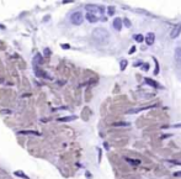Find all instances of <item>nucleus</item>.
Here are the masks:
<instances>
[{
    "label": "nucleus",
    "mask_w": 181,
    "mask_h": 179,
    "mask_svg": "<svg viewBox=\"0 0 181 179\" xmlns=\"http://www.w3.org/2000/svg\"><path fill=\"white\" fill-rule=\"evenodd\" d=\"M122 25H125L126 27H128V28H129V27L132 26V22H131V21H129L127 17H125L123 20H122Z\"/></svg>",
    "instance_id": "11"
},
{
    "label": "nucleus",
    "mask_w": 181,
    "mask_h": 179,
    "mask_svg": "<svg viewBox=\"0 0 181 179\" xmlns=\"http://www.w3.org/2000/svg\"><path fill=\"white\" fill-rule=\"evenodd\" d=\"M144 82H146L148 85H150V87H154V88H161L160 85H159L155 80H153V79H150V78H144Z\"/></svg>",
    "instance_id": "9"
},
{
    "label": "nucleus",
    "mask_w": 181,
    "mask_h": 179,
    "mask_svg": "<svg viewBox=\"0 0 181 179\" xmlns=\"http://www.w3.org/2000/svg\"><path fill=\"white\" fill-rule=\"evenodd\" d=\"M175 61L179 66H181V47H177L175 49Z\"/></svg>",
    "instance_id": "8"
},
{
    "label": "nucleus",
    "mask_w": 181,
    "mask_h": 179,
    "mask_svg": "<svg viewBox=\"0 0 181 179\" xmlns=\"http://www.w3.org/2000/svg\"><path fill=\"white\" fill-rule=\"evenodd\" d=\"M15 174H16V175H19V177H24L25 179H27V178H28L27 175H25V174H24V172H20V170H16V172H15Z\"/></svg>",
    "instance_id": "15"
},
{
    "label": "nucleus",
    "mask_w": 181,
    "mask_h": 179,
    "mask_svg": "<svg viewBox=\"0 0 181 179\" xmlns=\"http://www.w3.org/2000/svg\"><path fill=\"white\" fill-rule=\"evenodd\" d=\"M134 40H136L137 42H143V41H144V36H143V35H141V33L134 35Z\"/></svg>",
    "instance_id": "13"
},
{
    "label": "nucleus",
    "mask_w": 181,
    "mask_h": 179,
    "mask_svg": "<svg viewBox=\"0 0 181 179\" xmlns=\"http://www.w3.org/2000/svg\"><path fill=\"white\" fill-rule=\"evenodd\" d=\"M127 162H131V164H139L141 162L139 161H133V159H129V158H126Z\"/></svg>",
    "instance_id": "16"
},
{
    "label": "nucleus",
    "mask_w": 181,
    "mask_h": 179,
    "mask_svg": "<svg viewBox=\"0 0 181 179\" xmlns=\"http://www.w3.org/2000/svg\"><path fill=\"white\" fill-rule=\"evenodd\" d=\"M107 11H108V15H110V16H112L113 14H115V6H108Z\"/></svg>",
    "instance_id": "14"
},
{
    "label": "nucleus",
    "mask_w": 181,
    "mask_h": 179,
    "mask_svg": "<svg viewBox=\"0 0 181 179\" xmlns=\"http://www.w3.org/2000/svg\"><path fill=\"white\" fill-rule=\"evenodd\" d=\"M133 52H136V47H134V46H133V47H132L131 49H129V54H132Z\"/></svg>",
    "instance_id": "18"
},
{
    "label": "nucleus",
    "mask_w": 181,
    "mask_h": 179,
    "mask_svg": "<svg viewBox=\"0 0 181 179\" xmlns=\"http://www.w3.org/2000/svg\"><path fill=\"white\" fill-rule=\"evenodd\" d=\"M146 43L148 45V46H151L154 43V41H155V35L153 33V32H149V33H147V36H146Z\"/></svg>",
    "instance_id": "5"
},
{
    "label": "nucleus",
    "mask_w": 181,
    "mask_h": 179,
    "mask_svg": "<svg viewBox=\"0 0 181 179\" xmlns=\"http://www.w3.org/2000/svg\"><path fill=\"white\" fill-rule=\"evenodd\" d=\"M127 64H128L127 59H122V61H121V63H120V69H121V70H125V69H126V67H127Z\"/></svg>",
    "instance_id": "10"
},
{
    "label": "nucleus",
    "mask_w": 181,
    "mask_h": 179,
    "mask_svg": "<svg viewBox=\"0 0 181 179\" xmlns=\"http://www.w3.org/2000/svg\"><path fill=\"white\" fill-rule=\"evenodd\" d=\"M84 21V16L80 11H75L70 15V22L73 25H81Z\"/></svg>",
    "instance_id": "2"
},
{
    "label": "nucleus",
    "mask_w": 181,
    "mask_h": 179,
    "mask_svg": "<svg viewBox=\"0 0 181 179\" xmlns=\"http://www.w3.org/2000/svg\"><path fill=\"white\" fill-rule=\"evenodd\" d=\"M175 175H176V177H181V172H177V173H176Z\"/></svg>",
    "instance_id": "21"
},
{
    "label": "nucleus",
    "mask_w": 181,
    "mask_h": 179,
    "mask_svg": "<svg viewBox=\"0 0 181 179\" xmlns=\"http://www.w3.org/2000/svg\"><path fill=\"white\" fill-rule=\"evenodd\" d=\"M180 33H181V24L174 25L172 30H171V33H170V37L171 38H176V37H179Z\"/></svg>",
    "instance_id": "4"
},
{
    "label": "nucleus",
    "mask_w": 181,
    "mask_h": 179,
    "mask_svg": "<svg viewBox=\"0 0 181 179\" xmlns=\"http://www.w3.org/2000/svg\"><path fill=\"white\" fill-rule=\"evenodd\" d=\"M148 68H149V67H148V64L146 63V66H143V69H144V70H148Z\"/></svg>",
    "instance_id": "19"
},
{
    "label": "nucleus",
    "mask_w": 181,
    "mask_h": 179,
    "mask_svg": "<svg viewBox=\"0 0 181 179\" xmlns=\"http://www.w3.org/2000/svg\"><path fill=\"white\" fill-rule=\"evenodd\" d=\"M92 38L95 40V42L99 45H106L108 42V38H110V33H108V31L105 30V28L99 27V28H95V30H94Z\"/></svg>",
    "instance_id": "1"
},
{
    "label": "nucleus",
    "mask_w": 181,
    "mask_h": 179,
    "mask_svg": "<svg viewBox=\"0 0 181 179\" xmlns=\"http://www.w3.org/2000/svg\"><path fill=\"white\" fill-rule=\"evenodd\" d=\"M115 126H128L129 124H127V122H120V124H113Z\"/></svg>",
    "instance_id": "17"
},
{
    "label": "nucleus",
    "mask_w": 181,
    "mask_h": 179,
    "mask_svg": "<svg viewBox=\"0 0 181 179\" xmlns=\"http://www.w3.org/2000/svg\"><path fill=\"white\" fill-rule=\"evenodd\" d=\"M85 9L89 14H94V15H96V14H104V8L100 5H92V4H89V5H85Z\"/></svg>",
    "instance_id": "3"
},
{
    "label": "nucleus",
    "mask_w": 181,
    "mask_h": 179,
    "mask_svg": "<svg viewBox=\"0 0 181 179\" xmlns=\"http://www.w3.org/2000/svg\"><path fill=\"white\" fill-rule=\"evenodd\" d=\"M112 26H113V28L116 31H121L122 30V19L116 17L113 20V22H112Z\"/></svg>",
    "instance_id": "6"
},
{
    "label": "nucleus",
    "mask_w": 181,
    "mask_h": 179,
    "mask_svg": "<svg viewBox=\"0 0 181 179\" xmlns=\"http://www.w3.org/2000/svg\"><path fill=\"white\" fill-rule=\"evenodd\" d=\"M171 127H181V124H177V125H174V126H171Z\"/></svg>",
    "instance_id": "20"
},
{
    "label": "nucleus",
    "mask_w": 181,
    "mask_h": 179,
    "mask_svg": "<svg viewBox=\"0 0 181 179\" xmlns=\"http://www.w3.org/2000/svg\"><path fill=\"white\" fill-rule=\"evenodd\" d=\"M86 20L89 21V22H91V24H95V22H97L99 21V17L96 16V15H94V14H86Z\"/></svg>",
    "instance_id": "7"
},
{
    "label": "nucleus",
    "mask_w": 181,
    "mask_h": 179,
    "mask_svg": "<svg viewBox=\"0 0 181 179\" xmlns=\"http://www.w3.org/2000/svg\"><path fill=\"white\" fill-rule=\"evenodd\" d=\"M76 117L75 116H67V117H60L58 119V121H62V122H64V121H71V120H75Z\"/></svg>",
    "instance_id": "12"
}]
</instances>
